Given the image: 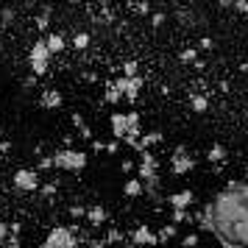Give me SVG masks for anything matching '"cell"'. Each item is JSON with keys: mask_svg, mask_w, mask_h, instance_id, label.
Here are the masks:
<instances>
[{"mask_svg": "<svg viewBox=\"0 0 248 248\" xmlns=\"http://www.w3.org/2000/svg\"><path fill=\"white\" fill-rule=\"evenodd\" d=\"M109 131L114 142H125L128 148L137 145L142 137V117L137 112H112L109 114Z\"/></svg>", "mask_w": 248, "mask_h": 248, "instance_id": "cell-1", "label": "cell"}, {"mask_svg": "<svg viewBox=\"0 0 248 248\" xmlns=\"http://www.w3.org/2000/svg\"><path fill=\"white\" fill-rule=\"evenodd\" d=\"M50 156H53V168H56V170H64V173H81V170L87 168V162H90L87 151L73 148V145L59 148V151H53Z\"/></svg>", "mask_w": 248, "mask_h": 248, "instance_id": "cell-2", "label": "cell"}, {"mask_svg": "<svg viewBox=\"0 0 248 248\" xmlns=\"http://www.w3.org/2000/svg\"><path fill=\"white\" fill-rule=\"evenodd\" d=\"M39 248H81V234H78L76 226L59 223L45 234V240H42Z\"/></svg>", "mask_w": 248, "mask_h": 248, "instance_id": "cell-3", "label": "cell"}, {"mask_svg": "<svg viewBox=\"0 0 248 248\" xmlns=\"http://www.w3.org/2000/svg\"><path fill=\"white\" fill-rule=\"evenodd\" d=\"M137 179L145 184V192H156L159 190V159L154 156V151H145V154H140L137 159Z\"/></svg>", "mask_w": 248, "mask_h": 248, "instance_id": "cell-4", "label": "cell"}, {"mask_svg": "<svg viewBox=\"0 0 248 248\" xmlns=\"http://www.w3.org/2000/svg\"><path fill=\"white\" fill-rule=\"evenodd\" d=\"M50 62H53V56H50V50L45 45V36H39L34 45L28 47V67L34 73V78L45 76L47 70H50Z\"/></svg>", "mask_w": 248, "mask_h": 248, "instance_id": "cell-5", "label": "cell"}, {"mask_svg": "<svg viewBox=\"0 0 248 248\" xmlns=\"http://www.w3.org/2000/svg\"><path fill=\"white\" fill-rule=\"evenodd\" d=\"M195 165H198V159L192 156L190 148L176 145L170 151V173H173V176H187V173L195 170Z\"/></svg>", "mask_w": 248, "mask_h": 248, "instance_id": "cell-6", "label": "cell"}, {"mask_svg": "<svg viewBox=\"0 0 248 248\" xmlns=\"http://www.w3.org/2000/svg\"><path fill=\"white\" fill-rule=\"evenodd\" d=\"M12 184H14V190H20V192H36L42 187V176H39L36 168H17L12 176Z\"/></svg>", "mask_w": 248, "mask_h": 248, "instance_id": "cell-7", "label": "cell"}, {"mask_svg": "<svg viewBox=\"0 0 248 248\" xmlns=\"http://www.w3.org/2000/svg\"><path fill=\"white\" fill-rule=\"evenodd\" d=\"M128 246L134 248H156L159 240H156V229H151L148 223H137L131 232H128Z\"/></svg>", "mask_w": 248, "mask_h": 248, "instance_id": "cell-8", "label": "cell"}, {"mask_svg": "<svg viewBox=\"0 0 248 248\" xmlns=\"http://www.w3.org/2000/svg\"><path fill=\"white\" fill-rule=\"evenodd\" d=\"M39 106H42V109H47V112L62 109V106H64V95H62L56 87H47V90L39 92Z\"/></svg>", "mask_w": 248, "mask_h": 248, "instance_id": "cell-9", "label": "cell"}, {"mask_svg": "<svg viewBox=\"0 0 248 248\" xmlns=\"http://www.w3.org/2000/svg\"><path fill=\"white\" fill-rule=\"evenodd\" d=\"M170 209H181V212H190V206L195 203V192L192 190H179V192H170L168 195Z\"/></svg>", "mask_w": 248, "mask_h": 248, "instance_id": "cell-10", "label": "cell"}, {"mask_svg": "<svg viewBox=\"0 0 248 248\" xmlns=\"http://www.w3.org/2000/svg\"><path fill=\"white\" fill-rule=\"evenodd\" d=\"M117 81H120V90H123L125 101H137V98H140V92H142V84H145L142 76H140V78H123V76H120Z\"/></svg>", "mask_w": 248, "mask_h": 248, "instance_id": "cell-11", "label": "cell"}, {"mask_svg": "<svg viewBox=\"0 0 248 248\" xmlns=\"http://www.w3.org/2000/svg\"><path fill=\"white\" fill-rule=\"evenodd\" d=\"M84 220H87L90 226H103L106 220H109V212H106L103 203H90L87 212H84Z\"/></svg>", "mask_w": 248, "mask_h": 248, "instance_id": "cell-12", "label": "cell"}, {"mask_svg": "<svg viewBox=\"0 0 248 248\" xmlns=\"http://www.w3.org/2000/svg\"><path fill=\"white\" fill-rule=\"evenodd\" d=\"M162 142V131H142V137L137 140L134 151L137 154H145V151H151L154 145H159Z\"/></svg>", "mask_w": 248, "mask_h": 248, "instance_id": "cell-13", "label": "cell"}, {"mask_svg": "<svg viewBox=\"0 0 248 248\" xmlns=\"http://www.w3.org/2000/svg\"><path fill=\"white\" fill-rule=\"evenodd\" d=\"M123 195L134 201V198H140V195H145V184L137 179V176H128V179L123 181Z\"/></svg>", "mask_w": 248, "mask_h": 248, "instance_id": "cell-14", "label": "cell"}, {"mask_svg": "<svg viewBox=\"0 0 248 248\" xmlns=\"http://www.w3.org/2000/svg\"><path fill=\"white\" fill-rule=\"evenodd\" d=\"M103 101L112 103V106H117L120 101H125V98H123V90H120V81H117V78L109 81V84L103 87Z\"/></svg>", "mask_w": 248, "mask_h": 248, "instance_id": "cell-15", "label": "cell"}, {"mask_svg": "<svg viewBox=\"0 0 248 248\" xmlns=\"http://www.w3.org/2000/svg\"><path fill=\"white\" fill-rule=\"evenodd\" d=\"M45 45L50 50V56H56V53H64V47H67V39L62 34H47L45 36Z\"/></svg>", "mask_w": 248, "mask_h": 248, "instance_id": "cell-16", "label": "cell"}, {"mask_svg": "<svg viewBox=\"0 0 248 248\" xmlns=\"http://www.w3.org/2000/svg\"><path fill=\"white\" fill-rule=\"evenodd\" d=\"M226 156H229V151H226V145H220V142H215V145L206 151V162H209V165H220V162H226Z\"/></svg>", "mask_w": 248, "mask_h": 248, "instance_id": "cell-17", "label": "cell"}, {"mask_svg": "<svg viewBox=\"0 0 248 248\" xmlns=\"http://www.w3.org/2000/svg\"><path fill=\"white\" fill-rule=\"evenodd\" d=\"M103 243H106V246H128V240H125V234L120 229H109L106 237H103Z\"/></svg>", "mask_w": 248, "mask_h": 248, "instance_id": "cell-18", "label": "cell"}, {"mask_svg": "<svg viewBox=\"0 0 248 248\" xmlns=\"http://www.w3.org/2000/svg\"><path fill=\"white\" fill-rule=\"evenodd\" d=\"M90 45H92V36L87 31H78V34H73V39H70V47H76V50H87Z\"/></svg>", "mask_w": 248, "mask_h": 248, "instance_id": "cell-19", "label": "cell"}, {"mask_svg": "<svg viewBox=\"0 0 248 248\" xmlns=\"http://www.w3.org/2000/svg\"><path fill=\"white\" fill-rule=\"evenodd\" d=\"M190 106H192V112H198V114H203L206 109H209V98L203 95V92H195L190 98Z\"/></svg>", "mask_w": 248, "mask_h": 248, "instance_id": "cell-20", "label": "cell"}, {"mask_svg": "<svg viewBox=\"0 0 248 248\" xmlns=\"http://www.w3.org/2000/svg\"><path fill=\"white\" fill-rule=\"evenodd\" d=\"M176 232H179V226H173V223H165L162 229L156 232V240H159V246H165V243H170L173 237H176Z\"/></svg>", "mask_w": 248, "mask_h": 248, "instance_id": "cell-21", "label": "cell"}, {"mask_svg": "<svg viewBox=\"0 0 248 248\" xmlns=\"http://www.w3.org/2000/svg\"><path fill=\"white\" fill-rule=\"evenodd\" d=\"M123 78H140V62H134V59L123 62Z\"/></svg>", "mask_w": 248, "mask_h": 248, "instance_id": "cell-22", "label": "cell"}, {"mask_svg": "<svg viewBox=\"0 0 248 248\" xmlns=\"http://www.w3.org/2000/svg\"><path fill=\"white\" fill-rule=\"evenodd\" d=\"M192 215L190 212H181V209H170V223L173 226H181V223H190Z\"/></svg>", "mask_w": 248, "mask_h": 248, "instance_id": "cell-23", "label": "cell"}, {"mask_svg": "<svg viewBox=\"0 0 248 248\" xmlns=\"http://www.w3.org/2000/svg\"><path fill=\"white\" fill-rule=\"evenodd\" d=\"M73 123H76V128H78V134L84 137V140H92V131H90V125L84 123V117H81V114H73Z\"/></svg>", "mask_w": 248, "mask_h": 248, "instance_id": "cell-24", "label": "cell"}, {"mask_svg": "<svg viewBox=\"0 0 248 248\" xmlns=\"http://www.w3.org/2000/svg\"><path fill=\"white\" fill-rule=\"evenodd\" d=\"M181 62H187V64H195V67H201V64H198V50H195V47H187V50H181Z\"/></svg>", "mask_w": 248, "mask_h": 248, "instance_id": "cell-25", "label": "cell"}, {"mask_svg": "<svg viewBox=\"0 0 248 248\" xmlns=\"http://www.w3.org/2000/svg\"><path fill=\"white\" fill-rule=\"evenodd\" d=\"M9 240H12V226L0 220V248H6V246H9Z\"/></svg>", "mask_w": 248, "mask_h": 248, "instance_id": "cell-26", "label": "cell"}, {"mask_svg": "<svg viewBox=\"0 0 248 248\" xmlns=\"http://www.w3.org/2000/svg\"><path fill=\"white\" fill-rule=\"evenodd\" d=\"M198 243H201L198 234H184L181 237V248H198Z\"/></svg>", "mask_w": 248, "mask_h": 248, "instance_id": "cell-27", "label": "cell"}, {"mask_svg": "<svg viewBox=\"0 0 248 248\" xmlns=\"http://www.w3.org/2000/svg\"><path fill=\"white\" fill-rule=\"evenodd\" d=\"M120 170H123V173H134L137 170V159H123V162H120Z\"/></svg>", "mask_w": 248, "mask_h": 248, "instance_id": "cell-28", "label": "cell"}, {"mask_svg": "<svg viewBox=\"0 0 248 248\" xmlns=\"http://www.w3.org/2000/svg\"><path fill=\"white\" fill-rule=\"evenodd\" d=\"M36 170H53V156H42L39 159V168Z\"/></svg>", "mask_w": 248, "mask_h": 248, "instance_id": "cell-29", "label": "cell"}, {"mask_svg": "<svg viewBox=\"0 0 248 248\" xmlns=\"http://www.w3.org/2000/svg\"><path fill=\"white\" fill-rule=\"evenodd\" d=\"M229 6H232L234 12H240V14H246V12H248V3H229Z\"/></svg>", "mask_w": 248, "mask_h": 248, "instance_id": "cell-30", "label": "cell"}, {"mask_svg": "<svg viewBox=\"0 0 248 248\" xmlns=\"http://www.w3.org/2000/svg\"><path fill=\"white\" fill-rule=\"evenodd\" d=\"M117 151H120V142H106V154H117Z\"/></svg>", "mask_w": 248, "mask_h": 248, "instance_id": "cell-31", "label": "cell"}, {"mask_svg": "<svg viewBox=\"0 0 248 248\" xmlns=\"http://www.w3.org/2000/svg\"><path fill=\"white\" fill-rule=\"evenodd\" d=\"M84 212H87L84 206H73V209H70V215H73V217H84Z\"/></svg>", "mask_w": 248, "mask_h": 248, "instance_id": "cell-32", "label": "cell"}, {"mask_svg": "<svg viewBox=\"0 0 248 248\" xmlns=\"http://www.w3.org/2000/svg\"><path fill=\"white\" fill-rule=\"evenodd\" d=\"M84 248H106V243H103V240H92V243H87Z\"/></svg>", "mask_w": 248, "mask_h": 248, "instance_id": "cell-33", "label": "cell"}, {"mask_svg": "<svg viewBox=\"0 0 248 248\" xmlns=\"http://www.w3.org/2000/svg\"><path fill=\"white\" fill-rule=\"evenodd\" d=\"M151 23H154V25H162V23H165V14H162V12L154 14V17H151Z\"/></svg>", "mask_w": 248, "mask_h": 248, "instance_id": "cell-34", "label": "cell"}, {"mask_svg": "<svg viewBox=\"0 0 248 248\" xmlns=\"http://www.w3.org/2000/svg\"><path fill=\"white\" fill-rule=\"evenodd\" d=\"M134 9H137V12H142V14H148V12H151V6H148V3H137Z\"/></svg>", "mask_w": 248, "mask_h": 248, "instance_id": "cell-35", "label": "cell"}, {"mask_svg": "<svg viewBox=\"0 0 248 248\" xmlns=\"http://www.w3.org/2000/svg\"><path fill=\"white\" fill-rule=\"evenodd\" d=\"M201 47H203V50H212V39H206V36H203V39H201Z\"/></svg>", "mask_w": 248, "mask_h": 248, "instance_id": "cell-36", "label": "cell"}, {"mask_svg": "<svg viewBox=\"0 0 248 248\" xmlns=\"http://www.w3.org/2000/svg\"><path fill=\"white\" fill-rule=\"evenodd\" d=\"M0 151L6 154V151H12V142H6V140H0Z\"/></svg>", "mask_w": 248, "mask_h": 248, "instance_id": "cell-37", "label": "cell"}, {"mask_svg": "<svg viewBox=\"0 0 248 248\" xmlns=\"http://www.w3.org/2000/svg\"><path fill=\"white\" fill-rule=\"evenodd\" d=\"M6 248H23V246H20V240H14V237H12V240H9V246H6Z\"/></svg>", "mask_w": 248, "mask_h": 248, "instance_id": "cell-38", "label": "cell"}, {"mask_svg": "<svg viewBox=\"0 0 248 248\" xmlns=\"http://www.w3.org/2000/svg\"><path fill=\"white\" fill-rule=\"evenodd\" d=\"M0 140H3V131H0Z\"/></svg>", "mask_w": 248, "mask_h": 248, "instance_id": "cell-39", "label": "cell"}]
</instances>
